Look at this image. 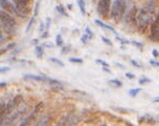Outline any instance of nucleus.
<instances>
[{"mask_svg":"<svg viewBox=\"0 0 159 126\" xmlns=\"http://www.w3.org/2000/svg\"><path fill=\"white\" fill-rule=\"evenodd\" d=\"M42 46H43V47H48V48H53V47H54V45H53L52 43H43V44H42Z\"/></svg>","mask_w":159,"mask_h":126,"instance_id":"nucleus-34","label":"nucleus"},{"mask_svg":"<svg viewBox=\"0 0 159 126\" xmlns=\"http://www.w3.org/2000/svg\"><path fill=\"white\" fill-rule=\"evenodd\" d=\"M5 114H7V112H5V104H1L0 105V124L3 121V118H5Z\"/></svg>","mask_w":159,"mask_h":126,"instance_id":"nucleus-15","label":"nucleus"},{"mask_svg":"<svg viewBox=\"0 0 159 126\" xmlns=\"http://www.w3.org/2000/svg\"><path fill=\"white\" fill-rule=\"evenodd\" d=\"M96 63H98V64H101L102 66H109V63L105 62L104 60H101V59H96Z\"/></svg>","mask_w":159,"mask_h":126,"instance_id":"nucleus-24","label":"nucleus"},{"mask_svg":"<svg viewBox=\"0 0 159 126\" xmlns=\"http://www.w3.org/2000/svg\"><path fill=\"white\" fill-rule=\"evenodd\" d=\"M0 23L8 33L13 34L16 32V22L10 13L5 11H0Z\"/></svg>","mask_w":159,"mask_h":126,"instance_id":"nucleus-2","label":"nucleus"},{"mask_svg":"<svg viewBox=\"0 0 159 126\" xmlns=\"http://www.w3.org/2000/svg\"><path fill=\"white\" fill-rule=\"evenodd\" d=\"M87 38H88V35H87V34H84V35H83L82 38H81V41H82L83 43H86V42H87Z\"/></svg>","mask_w":159,"mask_h":126,"instance_id":"nucleus-35","label":"nucleus"},{"mask_svg":"<svg viewBox=\"0 0 159 126\" xmlns=\"http://www.w3.org/2000/svg\"><path fill=\"white\" fill-rule=\"evenodd\" d=\"M48 61H50V62H52L53 64H55V65L60 66V68H64V66H65L64 62H62V61H60L59 59H57V58H50V59H48Z\"/></svg>","mask_w":159,"mask_h":126,"instance_id":"nucleus-14","label":"nucleus"},{"mask_svg":"<svg viewBox=\"0 0 159 126\" xmlns=\"http://www.w3.org/2000/svg\"><path fill=\"white\" fill-rule=\"evenodd\" d=\"M116 40H118L119 42H122L123 44H128L129 43V41H127V40H123V38H121L119 36H116Z\"/></svg>","mask_w":159,"mask_h":126,"instance_id":"nucleus-31","label":"nucleus"},{"mask_svg":"<svg viewBox=\"0 0 159 126\" xmlns=\"http://www.w3.org/2000/svg\"><path fill=\"white\" fill-rule=\"evenodd\" d=\"M85 31H86V34L88 35V38H93V32L90 31V29H89L88 27L85 28Z\"/></svg>","mask_w":159,"mask_h":126,"instance_id":"nucleus-27","label":"nucleus"},{"mask_svg":"<svg viewBox=\"0 0 159 126\" xmlns=\"http://www.w3.org/2000/svg\"><path fill=\"white\" fill-rule=\"evenodd\" d=\"M56 11L58 12L59 14H62V15H64V16H68V13L66 12V10H65V8H64V5H56Z\"/></svg>","mask_w":159,"mask_h":126,"instance_id":"nucleus-16","label":"nucleus"},{"mask_svg":"<svg viewBox=\"0 0 159 126\" xmlns=\"http://www.w3.org/2000/svg\"><path fill=\"white\" fill-rule=\"evenodd\" d=\"M48 31H45V32H43V33H42L41 38H48Z\"/></svg>","mask_w":159,"mask_h":126,"instance_id":"nucleus-38","label":"nucleus"},{"mask_svg":"<svg viewBox=\"0 0 159 126\" xmlns=\"http://www.w3.org/2000/svg\"><path fill=\"white\" fill-rule=\"evenodd\" d=\"M136 8L133 7L130 11H128L127 14H126V22H127V23L134 22V19H136Z\"/></svg>","mask_w":159,"mask_h":126,"instance_id":"nucleus-9","label":"nucleus"},{"mask_svg":"<svg viewBox=\"0 0 159 126\" xmlns=\"http://www.w3.org/2000/svg\"><path fill=\"white\" fill-rule=\"evenodd\" d=\"M152 54H153V56H154L155 58H157V57H158V50H157V49H153Z\"/></svg>","mask_w":159,"mask_h":126,"instance_id":"nucleus-37","label":"nucleus"},{"mask_svg":"<svg viewBox=\"0 0 159 126\" xmlns=\"http://www.w3.org/2000/svg\"><path fill=\"white\" fill-rule=\"evenodd\" d=\"M126 77L129 79H134V75L131 74V73H126Z\"/></svg>","mask_w":159,"mask_h":126,"instance_id":"nucleus-36","label":"nucleus"},{"mask_svg":"<svg viewBox=\"0 0 159 126\" xmlns=\"http://www.w3.org/2000/svg\"><path fill=\"white\" fill-rule=\"evenodd\" d=\"M150 81L152 80H150V78H141L139 80V83H140V85H145V83H150Z\"/></svg>","mask_w":159,"mask_h":126,"instance_id":"nucleus-25","label":"nucleus"},{"mask_svg":"<svg viewBox=\"0 0 159 126\" xmlns=\"http://www.w3.org/2000/svg\"><path fill=\"white\" fill-rule=\"evenodd\" d=\"M150 65H154L155 68H158V66H159V63L157 62V61H154V60H150Z\"/></svg>","mask_w":159,"mask_h":126,"instance_id":"nucleus-30","label":"nucleus"},{"mask_svg":"<svg viewBox=\"0 0 159 126\" xmlns=\"http://www.w3.org/2000/svg\"><path fill=\"white\" fill-rule=\"evenodd\" d=\"M150 38L153 41V42H158L159 41V19L158 17L152 22L150 24Z\"/></svg>","mask_w":159,"mask_h":126,"instance_id":"nucleus-7","label":"nucleus"},{"mask_svg":"<svg viewBox=\"0 0 159 126\" xmlns=\"http://www.w3.org/2000/svg\"><path fill=\"white\" fill-rule=\"evenodd\" d=\"M112 109H114V110H116V111H119V112H122V113H127V112H131L132 111V110H130V109L119 108V107H112Z\"/></svg>","mask_w":159,"mask_h":126,"instance_id":"nucleus-21","label":"nucleus"},{"mask_svg":"<svg viewBox=\"0 0 159 126\" xmlns=\"http://www.w3.org/2000/svg\"><path fill=\"white\" fill-rule=\"evenodd\" d=\"M96 24H97L98 26H100V27H102L103 29H107V30H110L111 32H113V33H115L116 34V31L114 30V28H112L111 26H109V25H107V24H104L103 22H100L99 19H96V22H95Z\"/></svg>","mask_w":159,"mask_h":126,"instance_id":"nucleus-11","label":"nucleus"},{"mask_svg":"<svg viewBox=\"0 0 159 126\" xmlns=\"http://www.w3.org/2000/svg\"><path fill=\"white\" fill-rule=\"evenodd\" d=\"M17 11L21 13L22 17H26L29 13V2L30 0H11Z\"/></svg>","mask_w":159,"mask_h":126,"instance_id":"nucleus-4","label":"nucleus"},{"mask_svg":"<svg viewBox=\"0 0 159 126\" xmlns=\"http://www.w3.org/2000/svg\"><path fill=\"white\" fill-rule=\"evenodd\" d=\"M10 71V68L9 66H2V68H0V74H2V73H5Z\"/></svg>","mask_w":159,"mask_h":126,"instance_id":"nucleus-28","label":"nucleus"},{"mask_svg":"<svg viewBox=\"0 0 159 126\" xmlns=\"http://www.w3.org/2000/svg\"><path fill=\"white\" fill-rule=\"evenodd\" d=\"M101 40L104 42L105 44H108V45H112V42L111 41L109 40V38H104V36H101Z\"/></svg>","mask_w":159,"mask_h":126,"instance_id":"nucleus-29","label":"nucleus"},{"mask_svg":"<svg viewBox=\"0 0 159 126\" xmlns=\"http://www.w3.org/2000/svg\"><path fill=\"white\" fill-rule=\"evenodd\" d=\"M155 12V5L153 1L146 5L145 8L141 9L136 15V22L140 31H145L153 22V14Z\"/></svg>","mask_w":159,"mask_h":126,"instance_id":"nucleus-1","label":"nucleus"},{"mask_svg":"<svg viewBox=\"0 0 159 126\" xmlns=\"http://www.w3.org/2000/svg\"><path fill=\"white\" fill-rule=\"evenodd\" d=\"M44 81H46V82L50 85L52 88H54V89H58V90H62V88H64V86H62V83L60 82L59 80H57V79H52V78H45V80Z\"/></svg>","mask_w":159,"mask_h":126,"instance_id":"nucleus-8","label":"nucleus"},{"mask_svg":"<svg viewBox=\"0 0 159 126\" xmlns=\"http://www.w3.org/2000/svg\"><path fill=\"white\" fill-rule=\"evenodd\" d=\"M131 43L133 44V45H136V47H138V48H140V49H141V50L143 49V45H142L141 43H139V42H136V41H132Z\"/></svg>","mask_w":159,"mask_h":126,"instance_id":"nucleus-26","label":"nucleus"},{"mask_svg":"<svg viewBox=\"0 0 159 126\" xmlns=\"http://www.w3.org/2000/svg\"><path fill=\"white\" fill-rule=\"evenodd\" d=\"M103 71H104L105 73H111V71L109 70V68H108V66H103V68H102Z\"/></svg>","mask_w":159,"mask_h":126,"instance_id":"nucleus-41","label":"nucleus"},{"mask_svg":"<svg viewBox=\"0 0 159 126\" xmlns=\"http://www.w3.org/2000/svg\"><path fill=\"white\" fill-rule=\"evenodd\" d=\"M77 5H79V8H80V11H81V13L85 14L86 9H85V1H84V0H77Z\"/></svg>","mask_w":159,"mask_h":126,"instance_id":"nucleus-17","label":"nucleus"},{"mask_svg":"<svg viewBox=\"0 0 159 126\" xmlns=\"http://www.w3.org/2000/svg\"><path fill=\"white\" fill-rule=\"evenodd\" d=\"M69 61L72 63H79V64H81V63H83V60L81 58H70L69 59Z\"/></svg>","mask_w":159,"mask_h":126,"instance_id":"nucleus-23","label":"nucleus"},{"mask_svg":"<svg viewBox=\"0 0 159 126\" xmlns=\"http://www.w3.org/2000/svg\"><path fill=\"white\" fill-rule=\"evenodd\" d=\"M109 83L112 85L114 88H122L123 87V82L117 80V79H111V80H109Z\"/></svg>","mask_w":159,"mask_h":126,"instance_id":"nucleus-13","label":"nucleus"},{"mask_svg":"<svg viewBox=\"0 0 159 126\" xmlns=\"http://www.w3.org/2000/svg\"><path fill=\"white\" fill-rule=\"evenodd\" d=\"M3 40H5V36H3L2 32H1V30H0V43H1V42H2Z\"/></svg>","mask_w":159,"mask_h":126,"instance_id":"nucleus-39","label":"nucleus"},{"mask_svg":"<svg viewBox=\"0 0 159 126\" xmlns=\"http://www.w3.org/2000/svg\"><path fill=\"white\" fill-rule=\"evenodd\" d=\"M34 19H36V16H34V17L29 20V23H28V25H27V28H26V32L30 31V29H31L32 25H34Z\"/></svg>","mask_w":159,"mask_h":126,"instance_id":"nucleus-22","label":"nucleus"},{"mask_svg":"<svg viewBox=\"0 0 159 126\" xmlns=\"http://www.w3.org/2000/svg\"><path fill=\"white\" fill-rule=\"evenodd\" d=\"M0 7L2 8L3 11L8 12L10 14H15V15L22 17L21 13L17 11V9L15 8V5L10 1V0H0Z\"/></svg>","mask_w":159,"mask_h":126,"instance_id":"nucleus-5","label":"nucleus"},{"mask_svg":"<svg viewBox=\"0 0 159 126\" xmlns=\"http://www.w3.org/2000/svg\"><path fill=\"white\" fill-rule=\"evenodd\" d=\"M46 77L43 76H38V75H31V74H27L24 76V79L26 80H36V81H44Z\"/></svg>","mask_w":159,"mask_h":126,"instance_id":"nucleus-10","label":"nucleus"},{"mask_svg":"<svg viewBox=\"0 0 159 126\" xmlns=\"http://www.w3.org/2000/svg\"><path fill=\"white\" fill-rule=\"evenodd\" d=\"M110 8H111V0H99L98 3V13L103 17H107L109 15Z\"/></svg>","mask_w":159,"mask_h":126,"instance_id":"nucleus-6","label":"nucleus"},{"mask_svg":"<svg viewBox=\"0 0 159 126\" xmlns=\"http://www.w3.org/2000/svg\"><path fill=\"white\" fill-rule=\"evenodd\" d=\"M56 45L58 46V47L64 46V40H62V36L60 35V34H58V35L56 36Z\"/></svg>","mask_w":159,"mask_h":126,"instance_id":"nucleus-19","label":"nucleus"},{"mask_svg":"<svg viewBox=\"0 0 159 126\" xmlns=\"http://www.w3.org/2000/svg\"><path fill=\"white\" fill-rule=\"evenodd\" d=\"M43 30H44V24L41 23V27L39 28V31H40V32H43Z\"/></svg>","mask_w":159,"mask_h":126,"instance_id":"nucleus-40","label":"nucleus"},{"mask_svg":"<svg viewBox=\"0 0 159 126\" xmlns=\"http://www.w3.org/2000/svg\"><path fill=\"white\" fill-rule=\"evenodd\" d=\"M51 26V18H46V25H45V29L48 30Z\"/></svg>","mask_w":159,"mask_h":126,"instance_id":"nucleus-33","label":"nucleus"},{"mask_svg":"<svg viewBox=\"0 0 159 126\" xmlns=\"http://www.w3.org/2000/svg\"><path fill=\"white\" fill-rule=\"evenodd\" d=\"M131 64H132V65L136 66V68H141V64H139V63L136 62V60H131Z\"/></svg>","mask_w":159,"mask_h":126,"instance_id":"nucleus-32","label":"nucleus"},{"mask_svg":"<svg viewBox=\"0 0 159 126\" xmlns=\"http://www.w3.org/2000/svg\"><path fill=\"white\" fill-rule=\"evenodd\" d=\"M34 52H36V56L37 58L41 59L42 57H43V54H44V50H43V46L42 45H39L36 47V49H34Z\"/></svg>","mask_w":159,"mask_h":126,"instance_id":"nucleus-12","label":"nucleus"},{"mask_svg":"<svg viewBox=\"0 0 159 126\" xmlns=\"http://www.w3.org/2000/svg\"><path fill=\"white\" fill-rule=\"evenodd\" d=\"M15 47V43H12V44H9V45L7 46V47H3L2 49H0V55H2L3 52H7L8 50L12 49V48Z\"/></svg>","mask_w":159,"mask_h":126,"instance_id":"nucleus-20","label":"nucleus"},{"mask_svg":"<svg viewBox=\"0 0 159 126\" xmlns=\"http://www.w3.org/2000/svg\"><path fill=\"white\" fill-rule=\"evenodd\" d=\"M7 86V83L5 82H0V89H2L3 87H5Z\"/></svg>","mask_w":159,"mask_h":126,"instance_id":"nucleus-42","label":"nucleus"},{"mask_svg":"<svg viewBox=\"0 0 159 126\" xmlns=\"http://www.w3.org/2000/svg\"><path fill=\"white\" fill-rule=\"evenodd\" d=\"M141 91H142L141 88H136V89H131V90H129V92H128V93H129L130 96L134 97V96H136L139 93L141 92Z\"/></svg>","mask_w":159,"mask_h":126,"instance_id":"nucleus-18","label":"nucleus"},{"mask_svg":"<svg viewBox=\"0 0 159 126\" xmlns=\"http://www.w3.org/2000/svg\"><path fill=\"white\" fill-rule=\"evenodd\" d=\"M126 12V0H115L111 9V17L114 22L118 23L123 18Z\"/></svg>","mask_w":159,"mask_h":126,"instance_id":"nucleus-3","label":"nucleus"}]
</instances>
